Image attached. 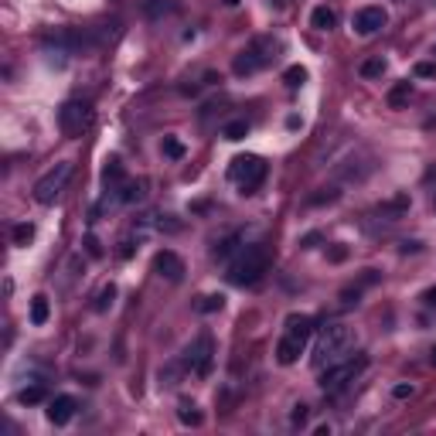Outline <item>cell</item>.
I'll use <instances>...</instances> for the list:
<instances>
[{"mask_svg":"<svg viewBox=\"0 0 436 436\" xmlns=\"http://www.w3.org/2000/svg\"><path fill=\"white\" fill-rule=\"evenodd\" d=\"M351 344H355V331H351L348 324H327L321 334H317V344H314V358H310V365L324 372L327 365L341 361L344 355L351 351Z\"/></svg>","mask_w":436,"mask_h":436,"instance_id":"6da1fadb","label":"cell"},{"mask_svg":"<svg viewBox=\"0 0 436 436\" xmlns=\"http://www.w3.org/2000/svg\"><path fill=\"white\" fill-rule=\"evenodd\" d=\"M310 334H314V317H307V314H290V317H286L283 338L276 344V361H280V365H293V361L304 355Z\"/></svg>","mask_w":436,"mask_h":436,"instance_id":"7a4b0ae2","label":"cell"},{"mask_svg":"<svg viewBox=\"0 0 436 436\" xmlns=\"http://www.w3.org/2000/svg\"><path fill=\"white\" fill-rule=\"evenodd\" d=\"M269 269V252L263 246H246L232 263H228V283L232 286H252L259 283Z\"/></svg>","mask_w":436,"mask_h":436,"instance_id":"3957f363","label":"cell"},{"mask_svg":"<svg viewBox=\"0 0 436 436\" xmlns=\"http://www.w3.org/2000/svg\"><path fill=\"white\" fill-rule=\"evenodd\" d=\"M276 55H280V41L276 38H252L246 52L235 55L232 72H235V76H252V72H259L266 65H273Z\"/></svg>","mask_w":436,"mask_h":436,"instance_id":"277c9868","label":"cell"},{"mask_svg":"<svg viewBox=\"0 0 436 436\" xmlns=\"http://www.w3.org/2000/svg\"><path fill=\"white\" fill-rule=\"evenodd\" d=\"M368 368V355H355V358H341L334 361V365H327L321 375V389L327 392V396H334V392H341V389H348L351 382L358 379L361 372Z\"/></svg>","mask_w":436,"mask_h":436,"instance_id":"5b68a950","label":"cell"},{"mask_svg":"<svg viewBox=\"0 0 436 436\" xmlns=\"http://www.w3.org/2000/svg\"><path fill=\"white\" fill-rule=\"evenodd\" d=\"M228 177H232L239 188L246 191V194H252V191L263 184V177H266V160H263V157H256V153H242V157H235V160H232Z\"/></svg>","mask_w":436,"mask_h":436,"instance_id":"8992f818","label":"cell"},{"mask_svg":"<svg viewBox=\"0 0 436 436\" xmlns=\"http://www.w3.org/2000/svg\"><path fill=\"white\" fill-rule=\"evenodd\" d=\"M72 171H76V167H72L69 160H61V164H55L45 177H38V184H35V201H38V205H55L58 194L72 181Z\"/></svg>","mask_w":436,"mask_h":436,"instance_id":"52a82bcc","label":"cell"},{"mask_svg":"<svg viewBox=\"0 0 436 436\" xmlns=\"http://www.w3.org/2000/svg\"><path fill=\"white\" fill-rule=\"evenodd\" d=\"M58 126L65 136H82V133L93 126V106L89 102H82V99H72V102H65L61 106V113H58Z\"/></svg>","mask_w":436,"mask_h":436,"instance_id":"ba28073f","label":"cell"},{"mask_svg":"<svg viewBox=\"0 0 436 436\" xmlns=\"http://www.w3.org/2000/svg\"><path fill=\"white\" fill-rule=\"evenodd\" d=\"M211 358H215V341H211V334H198L194 344L188 348V368L194 375H208L211 372Z\"/></svg>","mask_w":436,"mask_h":436,"instance_id":"9c48e42d","label":"cell"},{"mask_svg":"<svg viewBox=\"0 0 436 436\" xmlns=\"http://www.w3.org/2000/svg\"><path fill=\"white\" fill-rule=\"evenodd\" d=\"M153 269H157V276H164V280H171V283H181L184 280V259L171 252V249H160L157 256H153Z\"/></svg>","mask_w":436,"mask_h":436,"instance_id":"30bf717a","label":"cell"},{"mask_svg":"<svg viewBox=\"0 0 436 436\" xmlns=\"http://www.w3.org/2000/svg\"><path fill=\"white\" fill-rule=\"evenodd\" d=\"M385 20H389L385 7H361L358 14H355V35H361V38H372L375 31H382V28H385Z\"/></svg>","mask_w":436,"mask_h":436,"instance_id":"8fae6325","label":"cell"},{"mask_svg":"<svg viewBox=\"0 0 436 436\" xmlns=\"http://www.w3.org/2000/svg\"><path fill=\"white\" fill-rule=\"evenodd\" d=\"M72 416H76V399H72V396L52 399V406H48V419H52L55 426H65Z\"/></svg>","mask_w":436,"mask_h":436,"instance_id":"7c38bea8","label":"cell"},{"mask_svg":"<svg viewBox=\"0 0 436 436\" xmlns=\"http://www.w3.org/2000/svg\"><path fill=\"white\" fill-rule=\"evenodd\" d=\"M338 24V14L331 11V7H314V14H310V28H317V31H331Z\"/></svg>","mask_w":436,"mask_h":436,"instance_id":"4fadbf2b","label":"cell"},{"mask_svg":"<svg viewBox=\"0 0 436 436\" xmlns=\"http://www.w3.org/2000/svg\"><path fill=\"white\" fill-rule=\"evenodd\" d=\"M113 300H116V286L113 283L99 286V293L93 297V310H95V314H106V310L113 307Z\"/></svg>","mask_w":436,"mask_h":436,"instance_id":"5bb4252c","label":"cell"},{"mask_svg":"<svg viewBox=\"0 0 436 436\" xmlns=\"http://www.w3.org/2000/svg\"><path fill=\"white\" fill-rule=\"evenodd\" d=\"M48 314H52V304H48V297L38 293V297H31V324H45L48 321Z\"/></svg>","mask_w":436,"mask_h":436,"instance_id":"9a60e30c","label":"cell"},{"mask_svg":"<svg viewBox=\"0 0 436 436\" xmlns=\"http://www.w3.org/2000/svg\"><path fill=\"white\" fill-rule=\"evenodd\" d=\"M406 208H409V198H406V194H399V198H392V201H385V205H382L379 215H389V222H399Z\"/></svg>","mask_w":436,"mask_h":436,"instance_id":"2e32d148","label":"cell"},{"mask_svg":"<svg viewBox=\"0 0 436 436\" xmlns=\"http://www.w3.org/2000/svg\"><path fill=\"white\" fill-rule=\"evenodd\" d=\"M409 95H413V86H409V82H399L396 89L389 93V106H392V110H402V106L409 102Z\"/></svg>","mask_w":436,"mask_h":436,"instance_id":"e0dca14e","label":"cell"},{"mask_svg":"<svg viewBox=\"0 0 436 436\" xmlns=\"http://www.w3.org/2000/svg\"><path fill=\"white\" fill-rule=\"evenodd\" d=\"M102 181H106L110 188L123 181V164H119V157H110V160H106V167H102Z\"/></svg>","mask_w":436,"mask_h":436,"instance_id":"ac0fdd59","label":"cell"},{"mask_svg":"<svg viewBox=\"0 0 436 436\" xmlns=\"http://www.w3.org/2000/svg\"><path fill=\"white\" fill-rule=\"evenodd\" d=\"M222 136H225V140H232V143H235V140H246V136H249V123H246V119H232V123H225Z\"/></svg>","mask_w":436,"mask_h":436,"instance_id":"d6986e66","label":"cell"},{"mask_svg":"<svg viewBox=\"0 0 436 436\" xmlns=\"http://www.w3.org/2000/svg\"><path fill=\"white\" fill-rule=\"evenodd\" d=\"M283 82H286V89H300V86L307 82V69L304 65H290V69L283 72Z\"/></svg>","mask_w":436,"mask_h":436,"instance_id":"ffe728a7","label":"cell"},{"mask_svg":"<svg viewBox=\"0 0 436 436\" xmlns=\"http://www.w3.org/2000/svg\"><path fill=\"white\" fill-rule=\"evenodd\" d=\"M45 389L41 385H28V389H20L18 392V399H20V406H38V402H45Z\"/></svg>","mask_w":436,"mask_h":436,"instance_id":"44dd1931","label":"cell"},{"mask_svg":"<svg viewBox=\"0 0 436 436\" xmlns=\"http://www.w3.org/2000/svg\"><path fill=\"white\" fill-rule=\"evenodd\" d=\"M361 76L365 78H382L385 76V58H368V61H361Z\"/></svg>","mask_w":436,"mask_h":436,"instance_id":"7402d4cb","label":"cell"},{"mask_svg":"<svg viewBox=\"0 0 436 436\" xmlns=\"http://www.w3.org/2000/svg\"><path fill=\"white\" fill-rule=\"evenodd\" d=\"M177 416H181L184 426H201V413H198L194 402H181V413H177Z\"/></svg>","mask_w":436,"mask_h":436,"instance_id":"603a6c76","label":"cell"},{"mask_svg":"<svg viewBox=\"0 0 436 436\" xmlns=\"http://www.w3.org/2000/svg\"><path fill=\"white\" fill-rule=\"evenodd\" d=\"M35 239V225L24 222V225H14V246H28Z\"/></svg>","mask_w":436,"mask_h":436,"instance_id":"cb8c5ba5","label":"cell"},{"mask_svg":"<svg viewBox=\"0 0 436 436\" xmlns=\"http://www.w3.org/2000/svg\"><path fill=\"white\" fill-rule=\"evenodd\" d=\"M164 153H167L171 160H181V157H184V143H181L177 136H164Z\"/></svg>","mask_w":436,"mask_h":436,"instance_id":"d4e9b609","label":"cell"},{"mask_svg":"<svg viewBox=\"0 0 436 436\" xmlns=\"http://www.w3.org/2000/svg\"><path fill=\"white\" fill-rule=\"evenodd\" d=\"M222 304H225V300H222L218 293H211V297H201L198 310H201V314H215V310H222Z\"/></svg>","mask_w":436,"mask_h":436,"instance_id":"484cf974","label":"cell"},{"mask_svg":"<svg viewBox=\"0 0 436 436\" xmlns=\"http://www.w3.org/2000/svg\"><path fill=\"white\" fill-rule=\"evenodd\" d=\"M171 11V0H147V14L151 18H160V14H167Z\"/></svg>","mask_w":436,"mask_h":436,"instance_id":"4316f807","label":"cell"},{"mask_svg":"<svg viewBox=\"0 0 436 436\" xmlns=\"http://www.w3.org/2000/svg\"><path fill=\"white\" fill-rule=\"evenodd\" d=\"M307 416H310V409H307V406H293V413H290V423H293V426H304Z\"/></svg>","mask_w":436,"mask_h":436,"instance_id":"83f0119b","label":"cell"},{"mask_svg":"<svg viewBox=\"0 0 436 436\" xmlns=\"http://www.w3.org/2000/svg\"><path fill=\"white\" fill-rule=\"evenodd\" d=\"M416 76L419 78H436V61H419V65H416Z\"/></svg>","mask_w":436,"mask_h":436,"instance_id":"f1b7e54d","label":"cell"},{"mask_svg":"<svg viewBox=\"0 0 436 436\" xmlns=\"http://www.w3.org/2000/svg\"><path fill=\"white\" fill-rule=\"evenodd\" d=\"M143 191H140V184H123V194H119V201H136Z\"/></svg>","mask_w":436,"mask_h":436,"instance_id":"f546056e","label":"cell"},{"mask_svg":"<svg viewBox=\"0 0 436 436\" xmlns=\"http://www.w3.org/2000/svg\"><path fill=\"white\" fill-rule=\"evenodd\" d=\"M334 198H338V191L327 188V194H314V198H310V205H324V201H334Z\"/></svg>","mask_w":436,"mask_h":436,"instance_id":"4dcf8cb0","label":"cell"},{"mask_svg":"<svg viewBox=\"0 0 436 436\" xmlns=\"http://www.w3.org/2000/svg\"><path fill=\"white\" fill-rule=\"evenodd\" d=\"M413 396V385H396V399H409Z\"/></svg>","mask_w":436,"mask_h":436,"instance_id":"1f68e13d","label":"cell"},{"mask_svg":"<svg viewBox=\"0 0 436 436\" xmlns=\"http://www.w3.org/2000/svg\"><path fill=\"white\" fill-rule=\"evenodd\" d=\"M344 256H348V249H341V246H334V249H331V259H334V263H341Z\"/></svg>","mask_w":436,"mask_h":436,"instance_id":"d6a6232c","label":"cell"},{"mask_svg":"<svg viewBox=\"0 0 436 436\" xmlns=\"http://www.w3.org/2000/svg\"><path fill=\"white\" fill-rule=\"evenodd\" d=\"M423 300H426L430 307H436V290H426V297H423Z\"/></svg>","mask_w":436,"mask_h":436,"instance_id":"836d02e7","label":"cell"},{"mask_svg":"<svg viewBox=\"0 0 436 436\" xmlns=\"http://www.w3.org/2000/svg\"><path fill=\"white\" fill-rule=\"evenodd\" d=\"M430 365H433V368H436V348H433V351H430Z\"/></svg>","mask_w":436,"mask_h":436,"instance_id":"e575fe53","label":"cell"},{"mask_svg":"<svg viewBox=\"0 0 436 436\" xmlns=\"http://www.w3.org/2000/svg\"><path fill=\"white\" fill-rule=\"evenodd\" d=\"M433 208H436V194H433Z\"/></svg>","mask_w":436,"mask_h":436,"instance_id":"d590c367","label":"cell"}]
</instances>
